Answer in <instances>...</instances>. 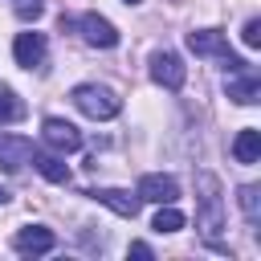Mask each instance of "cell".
Segmentation results:
<instances>
[{"label":"cell","mask_w":261,"mask_h":261,"mask_svg":"<svg viewBox=\"0 0 261 261\" xmlns=\"http://www.w3.org/2000/svg\"><path fill=\"white\" fill-rule=\"evenodd\" d=\"M237 204H241V212H245V220H249V224H257V220H261V188H257V184H245V188H241V196H237Z\"/></svg>","instance_id":"15"},{"label":"cell","mask_w":261,"mask_h":261,"mask_svg":"<svg viewBox=\"0 0 261 261\" xmlns=\"http://www.w3.org/2000/svg\"><path fill=\"white\" fill-rule=\"evenodd\" d=\"M29 159H33V139H24V135H4V130H0V167H4V171H20Z\"/></svg>","instance_id":"9"},{"label":"cell","mask_w":261,"mask_h":261,"mask_svg":"<svg viewBox=\"0 0 261 261\" xmlns=\"http://www.w3.org/2000/svg\"><path fill=\"white\" fill-rule=\"evenodd\" d=\"M188 49H192L196 57H220V65H224L228 73H241V69L249 65L245 57H237V53L228 49L224 33H216V29H196V33H188Z\"/></svg>","instance_id":"2"},{"label":"cell","mask_w":261,"mask_h":261,"mask_svg":"<svg viewBox=\"0 0 261 261\" xmlns=\"http://www.w3.org/2000/svg\"><path fill=\"white\" fill-rule=\"evenodd\" d=\"M45 33H16V41H12V57H16V65L20 69H37V65H45Z\"/></svg>","instance_id":"7"},{"label":"cell","mask_w":261,"mask_h":261,"mask_svg":"<svg viewBox=\"0 0 261 261\" xmlns=\"http://www.w3.org/2000/svg\"><path fill=\"white\" fill-rule=\"evenodd\" d=\"M241 37H245V45H249V49H257V45H261V20L253 16V20L245 24V33H241Z\"/></svg>","instance_id":"19"},{"label":"cell","mask_w":261,"mask_h":261,"mask_svg":"<svg viewBox=\"0 0 261 261\" xmlns=\"http://www.w3.org/2000/svg\"><path fill=\"white\" fill-rule=\"evenodd\" d=\"M12 12H16L24 24H33V20L45 12V0H12Z\"/></svg>","instance_id":"18"},{"label":"cell","mask_w":261,"mask_h":261,"mask_svg":"<svg viewBox=\"0 0 261 261\" xmlns=\"http://www.w3.org/2000/svg\"><path fill=\"white\" fill-rule=\"evenodd\" d=\"M200 184V232L208 245H216L220 228H224V204H220V179L212 171H200L196 175Z\"/></svg>","instance_id":"1"},{"label":"cell","mask_w":261,"mask_h":261,"mask_svg":"<svg viewBox=\"0 0 261 261\" xmlns=\"http://www.w3.org/2000/svg\"><path fill=\"white\" fill-rule=\"evenodd\" d=\"M0 204H8V188H0Z\"/></svg>","instance_id":"21"},{"label":"cell","mask_w":261,"mask_h":261,"mask_svg":"<svg viewBox=\"0 0 261 261\" xmlns=\"http://www.w3.org/2000/svg\"><path fill=\"white\" fill-rule=\"evenodd\" d=\"M139 200H147V204H175L179 200V184L171 179V175H143L139 179V192H135Z\"/></svg>","instance_id":"8"},{"label":"cell","mask_w":261,"mask_h":261,"mask_svg":"<svg viewBox=\"0 0 261 261\" xmlns=\"http://www.w3.org/2000/svg\"><path fill=\"white\" fill-rule=\"evenodd\" d=\"M130 257H151V245H143V241H135V245H130Z\"/></svg>","instance_id":"20"},{"label":"cell","mask_w":261,"mask_h":261,"mask_svg":"<svg viewBox=\"0 0 261 261\" xmlns=\"http://www.w3.org/2000/svg\"><path fill=\"white\" fill-rule=\"evenodd\" d=\"M151 228H155V232H179V228H184V212H175L171 204H159Z\"/></svg>","instance_id":"17"},{"label":"cell","mask_w":261,"mask_h":261,"mask_svg":"<svg viewBox=\"0 0 261 261\" xmlns=\"http://www.w3.org/2000/svg\"><path fill=\"white\" fill-rule=\"evenodd\" d=\"M41 139H45L49 151H57V155H73V151L82 147V130H77L73 122H65V118H45V122H41Z\"/></svg>","instance_id":"4"},{"label":"cell","mask_w":261,"mask_h":261,"mask_svg":"<svg viewBox=\"0 0 261 261\" xmlns=\"http://www.w3.org/2000/svg\"><path fill=\"white\" fill-rule=\"evenodd\" d=\"M24 118V102L16 98L12 86H0V122H20Z\"/></svg>","instance_id":"16"},{"label":"cell","mask_w":261,"mask_h":261,"mask_svg":"<svg viewBox=\"0 0 261 261\" xmlns=\"http://www.w3.org/2000/svg\"><path fill=\"white\" fill-rule=\"evenodd\" d=\"M73 106L82 110V114H90V118H114L118 110H122V102H118V94L110 90V86H94V82H86V86H73Z\"/></svg>","instance_id":"3"},{"label":"cell","mask_w":261,"mask_h":261,"mask_svg":"<svg viewBox=\"0 0 261 261\" xmlns=\"http://www.w3.org/2000/svg\"><path fill=\"white\" fill-rule=\"evenodd\" d=\"M33 163H37V171H41L49 184H69V167L61 163V155H57V151H45V155H37V151H33Z\"/></svg>","instance_id":"14"},{"label":"cell","mask_w":261,"mask_h":261,"mask_svg":"<svg viewBox=\"0 0 261 261\" xmlns=\"http://www.w3.org/2000/svg\"><path fill=\"white\" fill-rule=\"evenodd\" d=\"M232 159L245 163V167L261 159V130H257V126H245V130L232 139Z\"/></svg>","instance_id":"12"},{"label":"cell","mask_w":261,"mask_h":261,"mask_svg":"<svg viewBox=\"0 0 261 261\" xmlns=\"http://www.w3.org/2000/svg\"><path fill=\"white\" fill-rule=\"evenodd\" d=\"M151 77H155L163 90H179L184 77H188V69H184V61H179L175 53L159 49V53H151Z\"/></svg>","instance_id":"6"},{"label":"cell","mask_w":261,"mask_h":261,"mask_svg":"<svg viewBox=\"0 0 261 261\" xmlns=\"http://www.w3.org/2000/svg\"><path fill=\"white\" fill-rule=\"evenodd\" d=\"M86 196H94L98 204H106L110 212H118L122 220H135L139 216V196H130V192H122V188H94V192H86Z\"/></svg>","instance_id":"10"},{"label":"cell","mask_w":261,"mask_h":261,"mask_svg":"<svg viewBox=\"0 0 261 261\" xmlns=\"http://www.w3.org/2000/svg\"><path fill=\"white\" fill-rule=\"evenodd\" d=\"M228 98H232V102H241V106H253V102L261 98V82H257V73H253L249 65L241 69V77H237V82H228Z\"/></svg>","instance_id":"13"},{"label":"cell","mask_w":261,"mask_h":261,"mask_svg":"<svg viewBox=\"0 0 261 261\" xmlns=\"http://www.w3.org/2000/svg\"><path fill=\"white\" fill-rule=\"evenodd\" d=\"M122 4H139V0H122Z\"/></svg>","instance_id":"22"},{"label":"cell","mask_w":261,"mask_h":261,"mask_svg":"<svg viewBox=\"0 0 261 261\" xmlns=\"http://www.w3.org/2000/svg\"><path fill=\"white\" fill-rule=\"evenodd\" d=\"M77 29H82L86 45H94V49H114L118 45V29L106 16H98V12H82L77 16Z\"/></svg>","instance_id":"5"},{"label":"cell","mask_w":261,"mask_h":261,"mask_svg":"<svg viewBox=\"0 0 261 261\" xmlns=\"http://www.w3.org/2000/svg\"><path fill=\"white\" fill-rule=\"evenodd\" d=\"M53 245H57V237H53L49 228H41V224L20 228V232L12 237V249H16V253H24V257H41V253H49Z\"/></svg>","instance_id":"11"}]
</instances>
